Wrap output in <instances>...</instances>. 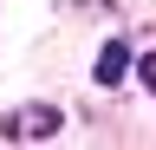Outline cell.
<instances>
[{"instance_id":"obj_1","label":"cell","mask_w":156,"mask_h":150,"mask_svg":"<svg viewBox=\"0 0 156 150\" xmlns=\"http://www.w3.org/2000/svg\"><path fill=\"white\" fill-rule=\"evenodd\" d=\"M58 130H65V111L58 104H20V111L0 118V137H13V144H46Z\"/></svg>"},{"instance_id":"obj_2","label":"cell","mask_w":156,"mask_h":150,"mask_svg":"<svg viewBox=\"0 0 156 150\" xmlns=\"http://www.w3.org/2000/svg\"><path fill=\"white\" fill-rule=\"evenodd\" d=\"M124 72H130V46H124V39H111L104 52H98V65H91V79H98V85L111 91V85H124Z\"/></svg>"},{"instance_id":"obj_3","label":"cell","mask_w":156,"mask_h":150,"mask_svg":"<svg viewBox=\"0 0 156 150\" xmlns=\"http://www.w3.org/2000/svg\"><path fill=\"white\" fill-rule=\"evenodd\" d=\"M136 79H143V91H156V59H143V65H136Z\"/></svg>"}]
</instances>
